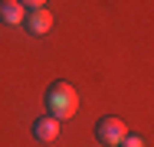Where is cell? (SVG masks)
Here are the masks:
<instances>
[{
    "instance_id": "6da1fadb",
    "label": "cell",
    "mask_w": 154,
    "mask_h": 147,
    "mask_svg": "<svg viewBox=\"0 0 154 147\" xmlns=\"http://www.w3.org/2000/svg\"><path fill=\"white\" fill-rule=\"evenodd\" d=\"M46 108H49V115L56 118V121L72 118L75 108H79V92L69 85V82H53V85L46 88Z\"/></svg>"
},
{
    "instance_id": "277c9868",
    "label": "cell",
    "mask_w": 154,
    "mask_h": 147,
    "mask_svg": "<svg viewBox=\"0 0 154 147\" xmlns=\"http://www.w3.org/2000/svg\"><path fill=\"white\" fill-rule=\"evenodd\" d=\"M59 121H56V118L53 115H43V118H36V121H33V137H36V141H39V144H49V141H56V137H59Z\"/></svg>"
},
{
    "instance_id": "3957f363",
    "label": "cell",
    "mask_w": 154,
    "mask_h": 147,
    "mask_svg": "<svg viewBox=\"0 0 154 147\" xmlns=\"http://www.w3.org/2000/svg\"><path fill=\"white\" fill-rule=\"evenodd\" d=\"M53 23H56V16H53L46 7H36V10H30V13L23 16V26L30 29L33 36H46V33L53 29Z\"/></svg>"
},
{
    "instance_id": "7a4b0ae2",
    "label": "cell",
    "mask_w": 154,
    "mask_h": 147,
    "mask_svg": "<svg viewBox=\"0 0 154 147\" xmlns=\"http://www.w3.org/2000/svg\"><path fill=\"white\" fill-rule=\"evenodd\" d=\"M125 134H128V128H125L122 118H102L95 124V141L105 144V147H118V141H122Z\"/></svg>"
},
{
    "instance_id": "52a82bcc",
    "label": "cell",
    "mask_w": 154,
    "mask_h": 147,
    "mask_svg": "<svg viewBox=\"0 0 154 147\" xmlns=\"http://www.w3.org/2000/svg\"><path fill=\"white\" fill-rule=\"evenodd\" d=\"M17 3H20V7H23V10H26V7H30V10H36V7H43V3H46V0H17Z\"/></svg>"
},
{
    "instance_id": "8992f818",
    "label": "cell",
    "mask_w": 154,
    "mask_h": 147,
    "mask_svg": "<svg viewBox=\"0 0 154 147\" xmlns=\"http://www.w3.org/2000/svg\"><path fill=\"white\" fill-rule=\"evenodd\" d=\"M118 147H144V137L141 134H125L122 141H118Z\"/></svg>"
},
{
    "instance_id": "5b68a950",
    "label": "cell",
    "mask_w": 154,
    "mask_h": 147,
    "mask_svg": "<svg viewBox=\"0 0 154 147\" xmlns=\"http://www.w3.org/2000/svg\"><path fill=\"white\" fill-rule=\"evenodd\" d=\"M23 16H26V10L17 0H0V23L13 26V23H23Z\"/></svg>"
}]
</instances>
